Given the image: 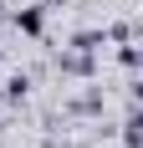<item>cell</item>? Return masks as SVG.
<instances>
[{
	"mask_svg": "<svg viewBox=\"0 0 143 148\" xmlns=\"http://www.w3.org/2000/svg\"><path fill=\"white\" fill-rule=\"evenodd\" d=\"M15 26L26 31V36H41V26H46V10H41V5H26V10H15Z\"/></svg>",
	"mask_w": 143,
	"mask_h": 148,
	"instance_id": "obj_1",
	"label": "cell"
},
{
	"mask_svg": "<svg viewBox=\"0 0 143 148\" xmlns=\"http://www.w3.org/2000/svg\"><path fill=\"white\" fill-rule=\"evenodd\" d=\"M26 87H31L26 77H10V82H5V97H26Z\"/></svg>",
	"mask_w": 143,
	"mask_h": 148,
	"instance_id": "obj_2",
	"label": "cell"
},
{
	"mask_svg": "<svg viewBox=\"0 0 143 148\" xmlns=\"http://www.w3.org/2000/svg\"><path fill=\"white\" fill-rule=\"evenodd\" d=\"M0 61H5V46H0Z\"/></svg>",
	"mask_w": 143,
	"mask_h": 148,
	"instance_id": "obj_3",
	"label": "cell"
}]
</instances>
